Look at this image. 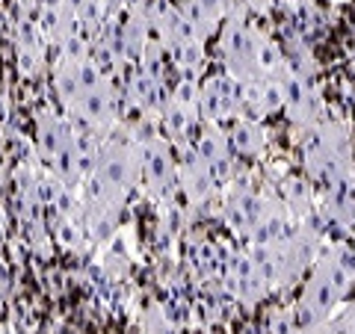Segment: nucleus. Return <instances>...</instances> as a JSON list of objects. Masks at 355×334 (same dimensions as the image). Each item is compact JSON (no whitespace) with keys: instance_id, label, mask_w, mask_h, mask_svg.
Segmentation results:
<instances>
[{"instance_id":"1","label":"nucleus","mask_w":355,"mask_h":334,"mask_svg":"<svg viewBox=\"0 0 355 334\" xmlns=\"http://www.w3.org/2000/svg\"><path fill=\"white\" fill-rule=\"evenodd\" d=\"M343 331H347V334H355V305L347 310V317H343Z\"/></svg>"}]
</instances>
